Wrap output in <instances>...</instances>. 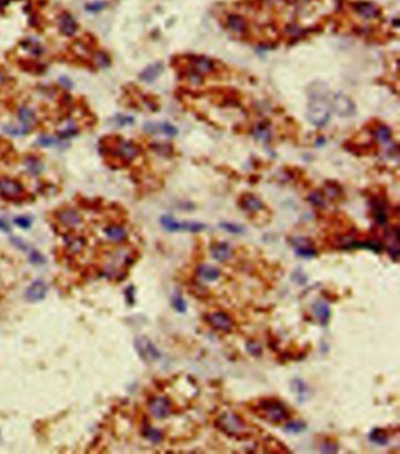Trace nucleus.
Instances as JSON below:
<instances>
[{
	"instance_id": "a18cd8bd",
	"label": "nucleus",
	"mask_w": 400,
	"mask_h": 454,
	"mask_svg": "<svg viewBox=\"0 0 400 454\" xmlns=\"http://www.w3.org/2000/svg\"><path fill=\"white\" fill-rule=\"evenodd\" d=\"M307 199H309L310 203H311L312 205H315V207H324V205H325L324 194H322L319 192L312 193L311 195L309 196V198H307Z\"/></svg>"
},
{
	"instance_id": "c756f323",
	"label": "nucleus",
	"mask_w": 400,
	"mask_h": 454,
	"mask_svg": "<svg viewBox=\"0 0 400 454\" xmlns=\"http://www.w3.org/2000/svg\"><path fill=\"white\" fill-rule=\"evenodd\" d=\"M160 224L162 228L169 233H176L181 231V222H178L171 215H162L160 217Z\"/></svg>"
},
{
	"instance_id": "72a5a7b5",
	"label": "nucleus",
	"mask_w": 400,
	"mask_h": 454,
	"mask_svg": "<svg viewBox=\"0 0 400 454\" xmlns=\"http://www.w3.org/2000/svg\"><path fill=\"white\" fill-rule=\"evenodd\" d=\"M227 24H228V27L231 31H234L235 33H241L246 30L247 25L246 21H244L243 18L240 16H229L228 20H227Z\"/></svg>"
},
{
	"instance_id": "ea45409f",
	"label": "nucleus",
	"mask_w": 400,
	"mask_h": 454,
	"mask_svg": "<svg viewBox=\"0 0 400 454\" xmlns=\"http://www.w3.org/2000/svg\"><path fill=\"white\" fill-rule=\"evenodd\" d=\"M4 131L7 133V134L13 135V137H21V135L27 134L30 132V128L25 126H14V125H7L4 126Z\"/></svg>"
},
{
	"instance_id": "8fccbe9b",
	"label": "nucleus",
	"mask_w": 400,
	"mask_h": 454,
	"mask_svg": "<svg viewBox=\"0 0 400 454\" xmlns=\"http://www.w3.org/2000/svg\"><path fill=\"white\" fill-rule=\"evenodd\" d=\"M76 134H77V129H76V127H74L73 125H70V126L65 127L62 131L59 132V137L62 138H73V137H76Z\"/></svg>"
},
{
	"instance_id": "603ef678",
	"label": "nucleus",
	"mask_w": 400,
	"mask_h": 454,
	"mask_svg": "<svg viewBox=\"0 0 400 454\" xmlns=\"http://www.w3.org/2000/svg\"><path fill=\"white\" fill-rule=\"evenodd\" d=\"M115 122L120 127H125L127 125H132V123L134 122V118L127 117V115H116V117H115Z\"/></svg>"
},
{
	"instance_id": "5fc2aeb1",
	"label": "nucleus",
	"mask_w": 400,
	"mask_h": 454,
	"mask_svg": "<svg viewBox=\"0 0 400 454\" xmlns=\"http://www.w3.org/2000/svg\"><path fill=\"white\" fill-rule=\"evenodd\" d=\"M11 243H12V244L14 245V247L16 248H18V249L20 250H22V251H25V250H27L28 249V244L27 243H26L24 239H21V238H19V237H11Z\"/></svg>"
},
{
	"instance_id": "f257e3e1",
	"label": "nucleus",
	"mask_w": 400,
	"mask_h": 454,
	"mask_svg": "<svg viewBox=\"0 0 400 454\" xmlns=\"http://www.w3.org/2000/svg\"><path fill=\"white\" fill-rule=\"evenodd\" d=\"M250 409L258 418L273 425L283 423L290 417V413L286 405L276 398L260 399L257 404L252 405Z\"/></svg>"
},
{
	"instance_id": "7c9ffc66",
	"label": "nucleus",
	"mask_w": 400,
	"mask_h": 454,
	"mask_svg": "<svg viewBox=\"0 0 400 454\" xmlns=\"http://www.w3.org/2000/svg\"><path fill=\"white\" fill-rule=\"evenodd\" d=\"M66 245H67L68 250H70L72 254H79L81 253L83 248H85L86 241L83 237L80 236L67 237V239H66Z\"/></svg>"
},
{
	"instance_id": "f03ea898",
	"label": "nucleus",
	"mask_w": 400,
	"mask_h": 454,
	"mask_svg": "<svg viewBox=\"0 0 400 454\" xmlns=\"http://www.w3.org/2000/svg\"><path fill=\"white\" fill-rule=\"evenodd\" d=\"M307 120L316 127H324L331 117V103L324 94L316 92L310 95L307 103Z\"/></svg>"
},
{
	"instance_id": "052dcab7",
	"label": "nucleus",
	"mask_w": 400,
	"mask_h": 454,
	"mask_svg": "<svg viewBox=\"0 0 400 454\" xmlns=\"http://www.w3.org/2000/svg\"><path fill=\"white\" fill-rule=\"evenodd\" d=\"M8 4V0H0V7L5 6V5Z\"/></svg>"
},
{
	"instance_id": "0eeeda50",
	"label": "nucleus",
	"mask_w": 400,
	"mask_h": 454,
	"mask_svg": "<svg viewBox=\"0 0 400 454\" xmlns=\"http://www.w3.org/2000/svg\"><path fill=\"white\" fill-rule=\"evenodd\" d=\"M290 243L295 249L296 255L302 257V258H315L318 255V251L316 250L315 243L311 238L307 237H295L290 239Z\"/></svg>"
},
{
	"instance_id": "b1692460",
	"label": "nucleus",
	"mask_w": 400,
	"mask_h": 454,
	"mask_svg": "<svg viewBox=\"0 0 400 454\" xmlns=\"http://www.w3.org/2000/svg\"><path fill=\"white\" fill-rule=\"evenodd\" d=\"M212 67H214V63L208 58L196 57L191 60V66L189 69L192 72H196L200 75H204L210 73L212 71Z\"/></svg>"
},
{
	"instance_id": "9b49d317",
	"label": "nucleus",
	"mask_w": 400,
	"mask_h": 454,
	"mask_svg": "<svg viewBox=\"0 0 400 454\" xmlns=\"http://www.w3.org/2000/svg\"><path fill=\"white\" fill-rule=\"evenodd\" d=\"M47 285L42 279H36L27 286L25 291V298L31 303L41 302L47 295Z\"/></svg>"
},
{
	"instance_id": "6ab92c4d",
	"label": "nucleus",
	"mask_w": 400,
	"mask_h": 454,
	"mask_svg": "<svg viewBox=\"0 0 400 454\" xmlns=\"http://www.w3.org/2000/svg\"><path fill=\"white\" fill-rule=\"evenodd\" d=\"M238 205H240L241 209L249 213H256L263 209V202L257 196H255L254 194H244V195H242L240 201H238Z\"/></svg>"
},
{
	"instance_id": "3c124183",
	"label": "nucleus",
	"mask_w": 400,
	"mask_h": 454,
	"mask_svg": "<svg viewBox=\"0 0 400 454\" xmlns=\"http://www.w3.org/2000/svg\"><path fill=\"white\" fill-rule=\"evenodd\" d=\"M125 298L126 302H127L128 305H134L135 304V286L134 285H129L126 288L125 293Z\"/></svg>"
},
{
	"instance_id": "ddd939ff",
	"label": "nucleus",
	"mask_w": 400,
	"mask_h": 454,
	"mask_svg": "<svg viewBox=\"0 0 400 454\" xmlns=\"http://www.w3.org/2000/svg\"><path fill=\"white\" fill-rule=\"evenodd\" d=\"M57 219L60 224L64 225L65 228H70V229L79 227L82 223V218L79 215V213L76 210L71 209V208L59 210L57 213Z\"/></svg>"
},
{
	"instance_id": "7ed1b4c3",
	"label": "nucleus",
	"mask_w": 400,
	"mask_h": 454,
	"mask_svg": "<svg viewBox=\"0 0 400 454\" xmlns=\"http://www.w3.org/2000/svg\"><path fill=\"white\" fill-rule=\"evenodd\" d=\"M215 429L222 432L223 434L242 440V435H247V423L241 415L234 412H224L218 415L214 421ZM249 435V434H248Z\"/></svg>"
},
{
	"instance_id": "bb28decb",
	"label": "nucleus",
	"mask_w": 400,
	"mask_h": 454,
	"mask_svg": "<svg viewBox=\"0 0 400 454\" xmlns=\"http://www.w3.org/2000/svg\"><path fill=\"white\" fill-rule=\"evenodd\" d=\"M18 118L19 121L21 122L22 126L28 127L31 128L34 123L37 122V117L36 113L33 112L32 108L27 106H21L18 108Z\"/></svg>"
},
{
	"instance_id": "412c9836",
	"label": "nucleus",
	"mask_w": 400,
	"mask_h": 454,
	"mask_svg": "<svg viewBox=\"0 0 400 454\" xmlns=\"http://www.w3.org/2000/svg\"><path fill=\"white\" fill-rule=\"evenodd\" d=\"M57 25H59V31L61 32V34H64L66 37H72L73 34H76V32L77 31V24L76 19H74L70 13L61 14Z\"/></svg>"
},
{
	"instance_id": "a19ab883",
	"label": "nucleus",
	"mask_w": 400,
	"mask_h": 454,
	"mask_svg": "<svg viewBox=\"0 0 400 454\" xmlns=\"http://www.w3.org/2000/svg\"><path fill=\"white\" fill-rule=\"evenodd\" d=\"M94 62L96 63L97 67L100 68H107L111 65V60L107 54L102 51H97L95 54H94Z\"/></svg>"
},
{
	"instance_id": "de8ad7c7",
	"label": "nucleus",
	"mask_w": 400,
	"mask_h": 454,
	"mask_svg": "<svg viewBox=\"0 0 400 454\" xmlns=\"http://www.w3.org/2000/svg\"><path fill=\"white\" fill-rule=\"evenodd\" d=\"M14 223L21 229H28L32 225V218L28 217V216H17L14 218Z\"/></svg>"
},
{
	"instance_id": "37998d69",
	"label": "nucleus",
	"mask_w": 400,
	"mask_h": 454,
	"mask_svg": "<svg viewBox=\"0 0 400 454\" xmlns=\"http://www.w3.org/2000/svg\"><path fill=\"white\" fill-rule=\"evenodd\" d=\"M357 10H358V12L361 13L362 17H365V18H375V17L378 16L376 7L372 6V5L362 4L359 5V7H357Z\"/></svg>"
},
{
	"instance_id": "f8f14e48",
	"label": "nucleus",
	"mask_w": 400,
	"mask_h": 454,
	"mask_svg": "<svg viewBox=\"0 0 400 454\" xmlns=\"http://www.w3.org/2000/svg\"><path fill=\"white\" fill-rule=\"evenodd\" d=\"M114 153L117 158H121V160L131 162L136 158L139 150H137V147L135 146L134 143L129 142L127 140L119 138L114 146Z\"/></svg>"
},
{
	"instance_id": "c85d7f7f",
	"label": "nucleus",
	"mask_w": 400,
	"mask_h": 454,
	"mask_svg": "<svg viewBox=\"0 0 400 454\" xmlns=\"http://www.w3.org/2000/svg\"><path fill=\"white\" fill-rule=\"evenodd\" d=\"M142 435L145 436L147 440L152 442V444H159L163 439L162 431H160L159 429H155V427H152L148 424L143 426Z\"/></svg>"
},
{
	"instance_id": "58836bf2",
	"label": "nucleus",
	"mask_w": 400,
	"mask_h": 454,
	"mask_svg": "<svg viewBox=\"0 0 400 454\" xmlns=\"http://www.w3.org/2000/svg\"><path fill=\"white\" fill-rule=\"evenodd\" d=\"M59 138L50 137V135H42L37 140V144L39 147H44V148H51V147L59 146Z\"/></svg>"
},
{
	"instance_id": "2f4dec72",
	"label": "nucleus",
	"mask_w": 400,
	"mask_h": 454,
	"mask_svg": "<svg viewBox=\"0 0 400 454\" xmlns=\"http://www.w3.org/2000/svg\"><path fill=\"white\" fill-rule=\"evenodd\" d=\"M25 166H26V169H27L28 174H31L33 176L39 175L40 173L42 172V169H44V164L41 163V161L38 160L37 158H34V156H30V158H26Z\"/></svg>"
},
{
	"instance_id": "6e6d98bb",
	"label": "nucleus",
	"mask_w": 400,
	"mask_h": 454,
	"mask_svg": "<svg viewBox=\"0 0 400 454\" xmlns=\"http://www.w3.org/2000/svg\"><path fill=\"white\" fill-rule=\"evenodd\" d=\"M292 279L301 285H303L307 282V277L305 276L303 273H295L292 275Z\"/></svg>"
},
{
	"instance_id": "cd10ccee",
	"label": "nucleus",
	"mask_w": 400,
	"mask_h": 454,
	"mask_svg": "<svg viewBox=\"0 0 400 454\" xmlns=\"http://www.w3.org/2000/svg\"><path fill=\"white\" fill-rule=\"evenodd\" d=\"M263 450L266 451V453H291V451L283 442L275 438L266 439L263 444Z\"/></svg>"
},
{
	"instance_id": "bf43d9fd",
	"label": "nucleus",
	"mask_w": 400,
	"mask_h": 454,
	"mask_svg": "<svg viewBox=\"0 0 400 454\" xmlns=\"http://www.w3.org/2000/svg\"><path fill=\"white\" fill-rule=\"evenodd\" d=\"M59 82L61 83V85H64L65 87H67V88H70L71 86H72V82L68 79H66V78H60L59 79Z\"/></svg>"
},
{
	"instance_id": "6e6552de",
	"label": "nucleus",
	"mask_w": 400,
	"mask_h": 454,
	"mask_svg": "<svg viewBox=\"0 0 400 454\" xmlns=\"http://www.w3.org/2000/svg\"><path fill=\"white\" fill-rule=\"evenodd\" d=\"M151 415L156 419H166L171 413V403L167 397H152L148 400Z\"/></svg>"
},
{
	"instance_id": "09e8293b",
	"label": "nucleus",
	"mask_w": 400,
	"mask_h": 454,
	"mask_svg": "<svg viewBox=\"0 0 400 454\" xmlns=\"http://www.w3.org/2000/svg\"><path fill=\"white\" fill-rule=\"evenodd\" d=\"M27 46H26V50H28L32 54H36V56H39V54L42 53V47L41 45L39 44L38 41H34V40H28Z\"/></svg>"
},
{
	"instance_id": "1a4fd4ad",
	"label": "nucleus",
	"mask_w": 400,
	"mask_h": 454,
	"mask_svg": "<svg viewBox=\"0 0 400 454\" xmlns=\"http://www.w3.org/2000/svg\"><path fill=\"white\" fill-rule=\"evenodd\" d=\"M341 250H357V249H365L368 251H372L378 255L381 254L382 250H384V244L382 242L378 241V239H365V241H350L345 244L339 247Z\"/></svg>"
},
{
	"instance_id": "f704fd0d",
	"label": "nucleus",
	"mask_w": 400,
	"mask_h": 454,
	"mask_svg": "<svg viewBox=\"0 0 400 454\" xmlns=\"http://www.w3.org/2000/svg\"><path fill=\"white\" fill-rule=\"evenodd\" d=\"M306 427L307 425L303 420L286 421V425H284V431L287 433H292V434H298V433L304 432Z\"/></svg>"
},
{
	"instance_id": "864d4df0",
	"label": "nucleus",
	"mask_w": 400,
	"mask_h": 454,
	"mask_svg": "<svg viewBox=\"0 0 400 454\" xmlns=\"http://www.w3.org/2000/svg\"><path fill=\"white\" fill-rule=\"evenodd\" d=\"M106 7V4L102 1H96V2H91V4L86 5V10L89 11V12H99V11H102L103 8Z\"/></svg>"
},
{
	"instance_id": "79ce46f5",
	"label": "nucleus",
	"mask_w": 400,
	"mask_h": 454,
	"mask_svg": "<svg viewBox=\"0 0 400 454\" xmlns=\"http://www.w3.org/2000/svg\"><path fill=\"white\" fill-rule=\"evenodd\" d=\"M375 138L379 142H387L391 138V131L386 126H379L375 131Z\"/></svg>"
},
{
	"instance_id": "20e7f679",
	"label": "nucleus",
	"mask_w": 400,
	"mask_h": 454,
	"mask_svg": "<svg viewBox=\"0 0 400 454\" xmlns=\"http://www.w3.org/2000/svg\"><path fill=\"white\" fill-rule=\"evenodd\" d=\"M134 349L143 363L152 364L161 359L160 350L147 336H139L135 338Z\"/></svg>"
},
{
	"instance_id": "e433bc0d",
	"label": "nucleus",
	"mask_w": 400,
	"mask_h": 454,
	"mask_svg": "<svg viewBox=\"0 0 400 454\" xmlns=\"http://www.w3.org/2000/svg\"><path fill=\"white\" fill-rule=\"evenodd\" d=\"M220 228H222L227 233L232 234V235H243L246 233V228L243 225L230 223V222H222V223H220Z\"/></svg>"
},
{
	"instance_id": "9d476101",
	"label": "nucleus",
	"mask_w": 400,
	"mask_h": 454,
	"mask_svg": "<svg viewBox=\"0 0 400 454\" xmlns=\"http://www.w3.org/2000/svg\"><path fill=\"white\" fill-rule=\"evenodd\" d=\"M0 194L8 199H14L24 194V188L18 181L2 176L0 178Z\"/></svg>"
},
{
	"instance_id": "423d86ee",
	"label": "nucleus",
	"mask_w": 400,
	"mask_h": 454,
	"mask_svg": "<svg viewBox=\"0 0 400 454\" xmlns=\"http://www.w3.org/2000/svg\"><path fill=\"white\" fill-rule=\"evenodd\" d=\"M331 107H332L333 111L342 118L353 117L356 113L355 102L351 100V98L347 97L346 94L342 93V92L333 95Z\"/></svg>"
},
{
	"instance_id": "393cba45",
	"label": "nucleus",
	"mask_w": 400,
	"mask_h": 454,
	"mask_svg": "<svg viewBox=\"0 0 400 454\" xmlns=\"http://www.w3.org/2000/svg\"><path fill=\"white\" fill-rule=\"evenodd\" d=\"M368 440L377 446H386L390 441V434L388 431L381 427H376L368 433Z\"/></svg>"
},
{
	"instance_id": "c9c22d12",
	"label": "nucleus",
	"mask_w": 400,
	"mask_h": 454,
	"mask_svg": "<svg viewBox=\"0 0 400 454\" xmlns=\"http://www.w3.org/2000/svg\"><path fill=\"white\" fill-rule=\"evenodd\" d=\"M246 350L250 355L255 358H260L263 355V349H262L261 344L255 339H249L246 342Z\"/></svg>"
},
{
	"instance_id": "13d9d810",
	"label": "nucleus",
	"mask_w": 400,
	"mask_h": 454,
	"mask_svg": "<svg viewBox=\"0 0 400 454\" xmlns=\"http://www.w3.org/2000/svg\"><path fill=\"white\" fill-rule=\"evenodd\" d=\"M323 296L325 297V300H331V302H335V300H338V297L335 296V295H332L331 293H329V291H323Z\"/></svg>"
},
{
	"instance_id": "a211bd4d",
	"label": "nucleus",
	"mask_w": 400,
	"mask_h": 454,
	"mask_svg": "<svg viewBox=\"0 0 400 454\" xmlns=\"http://www.w3.org/2000/svg\"><path fill=\"white\" fill-rule=\"evenodd\" d=\"M196 276L203 282H216L221 277V270L215 265L210 264H200L196 268Z\"/></svg>"
},
{
	"instance_id": "4468645a",
	"label": "nucleus",
	"mask_w": 400,
	"mask_h": 454,
	"mask_svg": "<svg viewBox=\"0 0 400 454\" xmlns=\"http://www.w3.org/2000/svg\"><path fill=\"white\" fill-rule=\"evenodd\" d=\"M385 238H386V241H387V244L385 245V247H386L388 256H390V258L392 259L393 262L397 263L400 258L398 227H393L392 229L388 230L386 233V235H385Z\"/></svg>"
},
{
	"instance_id": "2eb2a0df",
	"label": "nucleus",
	"mask_w": 400,
	"mask_h": 454,
	"mask_svg": "<svg viewBox=\"0 0 400 454\" xmlns=\"http://www.w3.org/2000/svg\"><path fill=\"white\" fill-rule=\"evenodd\" d=\"M311 310L313 316H315L317 322L319 323V325L326 326L329 324L331 318V309L326 300L318 299L313 302L311 305Z\"/></svg>"
},
{
	"instance_id": "c03bdc74",
	"label": "nucleus",
	"mask_w": 400,
	"mask_h": 454,
	"mask_svg": "<svg viewBox=\"0 0 400 454\" xmlns=\"http://www.w3.org/2000/svg\"><path fill=\"white\" fill-rule=\"evenodd\" d=\"M28 262L32 263L33 265H42L46 263V258L38 250H31L30 256H28Z\"/></svg>"
},
{
	"instance_id": "473e14b6",
	"label": "nucleus",
	"mask_w": 400,
	"mask_h": 454,
	"mask_svg": "<svg viewBox=\"0 0 400 454\" xmlns=\"http://www.w3.org/2000/svg\"><path fill=\"white\" fill-rule=\"evenodd\" d=\"M171 303L172 309H174V310L176 312H178V314H186V312H187L188 305H187V303L183 298L182 294L178 293V291H175V293L171 295Z\"/></svg>"
},
{
	"instance_id": "aec40b11",
	"label": "nucleus",
	"mask_w": 400,
	"mask_h": 454,
	"mask_svg": "<svg viewBox=\"0 0 400 454\" xmlns=\"http://www.w3.org/2000/svg\"><path fill=\"white\" fill-rule=\"evenodd\" d=\"M290 390H291V392L296 395L298 403L301 404L304 403L310 395L309 386H307V384L305 383L303 379H301V378L296 377L290 380Z\"/></svg>"
},
{
	"instance_id": "4c0bfd02",
	"label": "nucleus",
	"mask_w": 400,
	"mask_h": 454,
	"mask_svg": "<svg viewBox=\"0 0 400 454\" xmlns=\"http://www.w3.org/2000/svg\"><path fill=\"white\" fill-rule=\"evenodd\" d=\"M189 294H190L191 296H194L195 298L202 299V300L208 299L209 297H210L209 290H207L206 288H203V286H202V285H200V284H194V285H192L191 288L189 289Z\"/></svg>"
},
{
	"instance_id": "4be33fe9",
	"label": "nucleus",
	"mask_w": 400,
	"mask_h": 454,
	"mask_svg": "<svg viewBox=\"0 0 400 454\" xmlns=\"http://www.w3.org/2000/svg\"><path fill=\"white\" fill-rule=\"evenodd\" d=\"M163 72V65L162 62H154L152 65L147 66V67L141 72L139 78L141 81L147 83H152L154 82L157 78L162 74Z\"/></svg>"
},
{
	"instance_id": "5701e85b",
	"label": "nucleus",
	"mask_w": 400,
	"mask_h": 454,
	"mask_svg": "<svg viewBox=\"0 0 400 454\" xmlns=\"http://www.w3.org/2000/svg\"><path fill=\"white\" fill-rule=\"evenodd\" d=\"M372 216L378 224L384 225L387 222L386 204L381 198H373L372 201Z\"/></svg>"
},
{
	"instance_id": "dca6fc26",
	"label": "nucleus",
	"mask_w": 400,
	"mask_h": 454,
	"mask_svg": "<svg viewBox=\"0 0 400 454\" xmlns=\"http://www.w3.org/2000/svg\"><path fill=\"white\" fill-rule=\"evenodd\" d=\"M210 253L215 261L223 263L231 257V247L228 242H215L210 247Z\"/></svg>"
},
{
	"instance_id": "39448f33",
	"label": "nucleus",
	"mask_w": 400,
	"mask_h": 454,
	"mask_svg": "<svg viewBox=\"0 0 400 454\" xmlns=\"http://www.w3.org/2000/svg\"><path fill=\"white\" fill-rule=\"evenodd\" d=\"M204 320L216 331L226 332V334H230L234 328V322H232L231 317L224 311H215L204 315Z\"/></svg>"
},
{
	"instance_id": "4d7b16f0",
	"label": "nucleus",
	"mask_w": 400,
	"mask_h": 454,
	"mask_svg": "<svg viewBox=\"0 0 400 454\" xmlns=\"http://www.w3.org/2000/svg\"><path fill=\"white\" fill-rule=\"evenodd\" d=\"M0 230L4 231V233H10L11 230L10 224H8L4 218H0Z\"/></svg>"
},
{
	"instance_id": "49530a36",
	"label": "nucleus",
	"mask_w": 400,
	"mask_h": 454,
	"mask_svg": "<svg viewBox=\"0 0 400 454\" xmlns=\"http://www.w3.org/2000/svg\"><path fill=\"white\" fill-rule=\"evenodd\" d=\"M339 450L338 444L336 441H327L325 440L321 446L322 453H337Z\"/></svg>"
},
{
	"instance_id": "a878e982",
	"label": "nucleus",
	"mask_w": 400,
	"mask_h": 454,
	"mask_svg": "<svg viewBox=\"0 0 400 454\" xmlns=\"http://www.w3.org/2000/svg\"><path fill=\"white\" fill-rule=\"evenodd\" d=\"M103 233L106 234L107 238H109L113 242H122V241H125L126 237H127V231H126V229L122 227V225H119V224L108 225L107 228H105Z\"/></svg>"
},
{
	"instance_id": "f3484780",
	"label": "nucleus",
	"mask_w": 400,
	"mask_h": 454,
	"mask_svg": "<svg viewBox=\"0 0 400 454\" xmlns=\"http://www.w3.org/2000/svg\"><path fill=\"white\" fill-rule=\"evenodd\" d=\"M145 132L148 134H157V133H162V134L167 135V137H175L177 134V128L172 126L169 122H148L143 126Z\"/></svg>"
}]
</instances>
